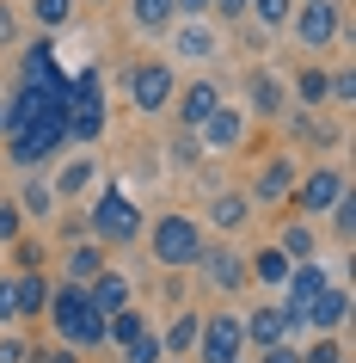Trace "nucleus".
Listing matches in <instances>:
<instances>
[{
  "mask_svg": "<svg viewBox=\"0 0 356 363\" xmlns=\"http://www.w3.org/2000/svg\"><path fill=\"white\" fill-rule=\"evenodd\" d=\"M344 363H350V357H344Z\"/></svg>",
  "mask_w": 356,
  "mask_h": 363,
  "instance_id": "obj_52",
  "label": "nucleus"
},
{
  "mask_svg": "<svg viewBox=\"0 0 356 363\" xmlns=\"http://www.w3.org/2000/svg\"><path fill=\"white\" fill-rule=\"evenodd\" d=\"M105 265H111V252L98 247V240H74V247L62 252V284H80V289H86Z\"/></svg>",
  "mask_w": 356,
  "mask_h": 363,
  "instance_id": "obj_20",
  "label": "nucleus"
},
{
  "mask_svg": "<svg viewBox=\"0 0 356 363\" xmlns=\"http://www.w3.org/2000/svg\"><path fill=\"white\" fill-rule=\"evenodd\" d=\"M50 191H56V203H80V197L98 191V160L93 154H68L56 167V179H50Z\"/></svg>",
  "mask_w": 356,
  "mask_h": 363,
  "instance_id": "obj_19",
  "label": "nucleus"
},
{
  "mask_svg": "<svg viewBox=\"0 0 356 363\" xmlns=\"http://www.w3.org/2000/svg\"><path fill=\"white\" fill-rule=\"evenodd\" d=\"M240 333H246V351H270V345H295L301 326L282 302H252V314H240Z\"/></svg>",
  "mask_w": 356,
  "mask_h": 363,
  "instance_id": "obj_9",
  "label": "nucleus"
},
{
  "mask_svg": "<svg viewBox=\"0 0 356 363\" xmlns=\"http://www.w3.org/2000/svg\"><path fill=\"white\" fill-rule=\"evenodd\" d=\"M43 320H50L56 345H68V351H105V314L86 302V289H80V284H62V277H56Z\"/></svg>",
  "mask_w": 356,
  "mask_h": 363,
  "instance_id": "obj_1",
  "label": "nucleus"
},
{
  "mask_svg": "<svg viewBox=\"0 0 356 363\" xmlns=\"http://www.w3.org/2000/svg\"><path fill=\"white\" fill-rule=\"evenodd\" d=\"M13 203H19L25 222H50V216H56V191H50V179H38V172L19 185V197H13Z\"/></svg>",
  "mask_w": 356,
  "mask_h": 363,
  "instance_id": "obj_29",
  "label": "nucleus"
},
{
  "mask_svg": "<svg viewBox=\"0 0 356 363\" xmlns=\"http://www.w3.org/2000/svg\"><path fill=\"white\" fill-rule=\"evenodd\" d=\"M38 363H80V351H68V345H50V351H38Z\"/></svg>",
  "mask_w": 356,
  "mask_h": 363,
  "instance_id": "obj_47",
  "label": "nucleus"
},
{
  "mask_svg": "<svg viewBox=\"0 0 356 363\" xmlns=\"http://www.w3.org/2000/svg\"><path fill=\"white\" fill-rule=\"evenodd\" d=\"M215 105H222V86H215L209 74L178 80V93H172V123H178L185 135H197V130L209 123V117H215Z\"/></svg>",
  "mask_w": 356,
  "mask_h": 363,
  "instance_id": "obj_10",
  "label": "nucleus"
},
{
  "mask_svg": "<svg viewBox=\"0 0 356 363\" xmlns=\"http://www.w3.org/2000/svg\"><path fill=\"white\" fill-rule=\"evenodd\" d=\"M74 6H80V0H31L25 13H31V25L50 38V31H68V25H74Z\"/></svg>",
  "mask_w": 356,
  "mask_h": 363,
  "instance_id": "obj_31",
  "label": "nucleus"
},
{
  "mask_svg": "<svg viewBox=\"0 0 356 363\" xmlns=\"http://www.w3.org/2000/svg\"><path fill=\"white\" fill-rule=\"evenodd\" d=\"M19 86H38V93H68V68L56 62V43H50V38L19 43Z\"/></svg>",
  "mask_w": 356,
  "mask_h": 363,
  "instance_id": "obj_11",
  "label": "nucleus"
},
{
  "mask_svg": "<svg viewBox=\"0 0 356 363\" xmlns=\"http://www.w3.org/2000/svg\"><path fill=\"white\" fill-rule=\"evenodd\" d=\"M62 234H74V240H86V210H80V216H62Z\"/></svg>",
  "mask_w": 356,
  "mask_h": 363,
  "instance_id": "obj_48",
  "label": "nucleus"
},
{
  "mask_svg": "<svg viewBox=\"0 0 356 363\" xmlns=\"http://www.w3.org/2000/svg\"><path fill=\"white\" fill-rule=\"evenodd\" d=\"M222 56V25L215 19H172L166 31V62H190V68H203V62Z\"/></svg>",
  "mask_w": 356,
  "mask_h": 363,
  "instance_id": "obj_8",
  "label": "nucleus"
},
{
  "mask_svg": "<svg viewBox=\"0 0 356 363\" xmlns=\"http://www.w3.org/2000/svg\"><path fill=\"white\" fill-rule=\"evenodd\" d=\"M252 363H301V345H270V351H258Z\"/></svg>",
  "mask_w": 356,
  "mask_h": 363,
  "instance_id": "obj_44",
  "label": "nucleus"
},
{
  "mask_svg": "<svg viewBox=\"0 0 356 363\" xmlns=\"http://www.w3.org/2000/svg\"><path fill=\"white\" fill-rule=\"evenodd\" d=\"M160 357H166V345H160V326H148L135 345H123V363H160Z\"/></svg>",
  "mask_w": 356,
  "mask_h": 363,
  "instance_id": "obj_34",
  "label": "nucleus"
},
{
  "mask_svg": "<svg viewBox=\"0 0 356 363\" xmlns=\"http://www.w3.org/2000/svg\"><path fill=\"white\" fill-rule=\"evenodd\" d=\"M86 302H93L98 314H117V308H130V302H135V284H130L117 265H105L93 284H86Z\"/></svg>",
  "mask_w": 356,
  "mask_h": 363,
  "instance_id": "obj_21",
  "label": "nucleus"
},
{
  "mask_svg": "<svg viewBox=\"0 0 356 363\" xmlns=\"http://www.w3.org/2000/svg\"><path fill=\"white\" fill-rule=\"evenodd\" d=\"M178 19H209V0H172Z\"/></svg>",
  "mask_w": 356,
  "mask_h": 363,
  "instance_id": "obj_45",
  "label": "nucleus"
},
{
  "mask_svg": "<svg viewBox=\"0 0 356 363\" xmlns=\"http://www.w3.org/2000/svg\"><path fill=\"white\" fill-rule=\"evenodd\" d=\"M289 259H282L277 247H258V252H246V284H258V289H277L282 296V284H289Z\"/></svg>",
  "mask_w": 356,
  "mask_h": 363,
  "instance_id": "obj_25",
  "label": "nucleus"
},
{
  "mask_svg": "<svg viewBox=\"0 0 356 363\" xmlns=\"http://www.w3.org/2000/svg\"><path fill=\"white\" fill-rule=\"evenodd\" d=\"M13 43H19V6L0 0V50H13Z\"/></svg>",
  "mask_w": 356,
  "mask_h": 363,
  "instance_id": "obj_40",
  "label": "nucleus"
},
{
  "mask_svg": "<svg viewBox=\"0 0 356 363\" xmlns=\"http://www.w3.org/2000/svg\"><path fill=\"white\" fill-rule=\"evenodd\" d=\"M240 363H252V357H240Z\"/></svg>",
  "mask_w": 356,
  "mask_h": 363,
  "instance_id": "obj_51",
  "label": "nucleus"
},
{
  "mask_svg": "<svg viewBox=\"0 0 356 363\" xmlns=\"http://www.w3.org/2000/svg\"><path fill=\"white\" fill-rule=\"evenodd\" d=\"M31 351H38V345L25 339L19 326H6V333H0V363H25V357H31Z\"/></svg>",
  "mask_w": 356,
  "mask_h": 363,
  "instance_id": "obj_37",
  "label": "nucleus"
},
{
  "mask_svg": "<svg viewBox=\"0 0 356 363\" xmlns=\"http://www.w3.org/2000/svg\"><path fill=\"white\" fill-rule=\"evenodd\" d=\"M326 284H332V277H326V265H319V259L295 265V271H289V284H282V308H289V314H301V308L314 302V296H319Z\"/></svg>",
  "mask_w": 356,
  "mask_h": 363,
  "instance_id": "obj_23",
  "label": "nucleus"
},
{
  "mask_svg": "<svg viewBox=\"0 0 356 363\" xmlns=\"http://www.w3.org/2000/svg\"><path fill=\"white\" fill-rule=\"evenodd\" d=\"M295 179H301L295 154H270V160L258 167V179H252V191H246V197H252V210H258V203H264V210H270V203H289Z\"/></svg>",
  "mask_w": 356,
  "mask_h": 363,
  "instance_id": "obj_16",
  "label": "nucleus"
},
{
  "mask_svg": "<svg viewBox=\"0 0 356 363\" xmlns=\"http://www.w3.org/2000/svg\"><path fill=\"white\" fill-rule=\"evenodd\" d=\"M50 289H56V277H43V271H19V277H13L19 320H43V308H50Z\"/></svg>",
  "mask_w": 356,
  "mask_h": 363,
  "instance_id": "obj_24",
  "label": "nucleus"
},
{
  "mask_svg": "<svg viewBox=\"0 0 356 363\" xmlns=\"http://www.w3.org/2000/svg\"><path fill=\"white\" fill-rule=\"evenodd\" d=\"M350 191V179H344V167H332V160H319L314 172H301L295 179V191H289V203H295L301 222H319V216L332 210L338 197Z\"/></svg>",
  "mask_w": 356,
  "mask_h": 363,
  "instance_id": "obj_7",
  "label": "nucleus"
},
{
  "mask_svg": "<svg viewBox=\"0 0 356 363\" xmlns=\"http://www.w3.org/2000/svg\"><path fill=\"white\" fill-rule=\"evenodd\" d=\"M289 13H295V0H252V6H246V19L264 25V38H270V31H282V25H289Z\"/></svg>",
  "mask_w": 356,
  "mask_h": 363,
  "instance_id": "obj_32",
  "label": "nucleus"
},
{
  "mask_svg": "<svg viewBox=\"0 0 356 363\" xmlns=\"http://www.w3.org/2000/svg\"><path fill=\"white\" fill-rule=\"evenodd\" d=\"M19 326V302H13V277H0V333Z\"/></svg>",
  "mask_w": 356,
  "mask_h": 363,
  "instance_id": "obj_42",
  "label": "nucleus"
},
{
  "mask_svg": "<svg viewBox=\"0 0 356 363\" xmlns=\"http://www.w3.org/2000/svg\"><path fill=\"white\" fill-rule=\"evenodd\" d=\"M326 222H332V234H338V240H350V228H356V197L344 191V197L332 203V210H326Z\"/></svg>",
  "mask_w": 356,
  "mask_h": 363,
  "instance_id": "obj_36",
  "label": "nucleus"
},
{
  "mask_svg": "<svg viewBox=\"0 0 356 363\" xmlns=\"http://www.w3.org/2000/svg\"><path fill=\"white\" fill-rule=\"evenodd\" d=\"M19 130V111H13V93H0V135Z\"/></svg>",
  "mask_w": 356,
  "mask_h": 363,
  "instance_id": "obj_46",
  "label": "nucleus"
},
{
  "mask_svg": "<svg viewBox=\"0 0 356 363\" xmlns=\"http://www.w3.org/2000/svg\"><path fill=\"white\" fill-rule=\"evenodd\" d=\"M160 363H190V357H160Z\"/></svg>",
  "mask_w": 356,
  "mask_h": 363,
  "instance_id": "obj_49",
  "label": "nucleus"
},
{
  "mask_svg": "<svg viewBox=\"0 0 356 363\" xmlns=\"http://www.w3.org/2000/svg\"><path fill=\"white\" fill-rule=\"evenodd\" d=\"M246 117H264V123H282L289 117V80L277 74V68H252L246 74Z\"/></svg>",
  "mask_w": 356,
  "mask_h": 363,
  "instance_id": "obj_13",
  "label": "nucleus"
},
{
  "mask_svg": "<svg viewBox=\"0 0 356 363\" xmlns=\"http://www.w3.org/2000/svg\"><path fill=\"white\" fill-rule=\"evenodd\" d=\"M19 271H43V247L38 240H13V277Z\"/></svg>",
  "mask_w": 356,
  "mask_h": 363,
  "instance_id": "obj_39",
  "label": "nucleus"
},
{
  "mask_svg": "<svg viewBox=\"0 0 356 363\" xmlns=\"http://www.w3.org/2000/svg\"><path fill=\"white\" fill-rule=\"evenodd\" d=\"M142 228H148V216H142V203H135L123 185H98L93 203H86V240H98L105 252H123L142 240Z\"/></svg>",
  "mask_w": 356,
  "mask_h": 363,
  "instance_id": "obj_2",
  "label": "nucleus"
},
{
  "mask_svg": "<svg viewBox=\"0 0 356 363\" xmlns=\"http://www.w3.org/2000/svg\"><path fill=\"white\" fill-rule=\"evenodd\" d=\"M209 228H215V234L252 228V197H246V191H215V197H209Z\"/></svg>",
  "mask_w": 356,
  "mask_h": 363,
  "instance_id": "obj_22",
  "label": "nucleus"
},
{
  "mask_svg": "<svg viewBox=\"0 0 356 363\" xmlns=\"http://www.w3.org/2000/svg\"><path fill=\"white\" fill-rule=\"evenodd\" d=\"M197 277H203L209 289H222V296H240L246 289V252L222 247V240H203V252H197Z\"/></svg>",
  "mask_w": 356,
  "mask_h": 363,
  "instance_id": "obj_12",
  "label": "nucleus"
},
{
  "mask_svg": "<svg viewBox=\"0 0 356 363\" xmlns=\"http://www.w3.org/2000/svg\"><path fill=\"white\" fill-rule=\"evenodd\" d=\"M148 326H154V320L130 302V308H117V314H105V345H111V351H123V345H135Z\"/></svg>",
  "mask_w": 356,
  "mask_h": 363,
  "instance_id": "obj_28",
  "label": "nucleus"
},
{
  "mask_svg": "<svg viewBox=\"0 0 356 363\" xmlns=\"http://www.w3.org/2000/svg\"><path fill=\"white\" fill-rule=\"evenodd\" d=\"M56 148H62V123H19V130L6 135V160L25 167V172H38Z\"/></svg>",
  "mask_w": 356,
  "mask_h": 363,
  "instance_id": "obj_14",
  "label": "nucleus"
},
{
  "mask_svg": "<svg viewBox=\"0 0 356 363\" xmlns=\"http://www.w3.org/2000/svg\"><path fill=\"white\" fill-rule=\"evenodd\" d=\"M270 247L282 252V259H289V265H307V259H319V234H314V222H282V234L277 240H270Z\"/></svg>",
  "mask_w": 356,
  "mask_h": 363,
  "instance_id": "obj_26",
  "label": "nucleus"
},
{
  "mask_svg": "<svg viewBox=\"0 0 356 363\" xmlns=\"http://www.w3.org/2000/svg\"><path fill=\"white\" fill-rule=\"evenodd\" d=\"M350 351H344V339L338 333H314V345L301 351V363H344Z\"/></svg>",
  "mask_w": 356,
  "mask_h": 363,
  "instance_id": "obj_33",
  "label": "nucleus"
},
{
  "mask_svg": "<svg viewBox=\"0 0 356 363\" xmlns=\"http://www.w3.org/2000/svg\"><path fill=\"white\" fill-rule=\"evenodd\" d=\"M172 19H178L172 0H130V25H135V31H148V38H166Z\"/></svg>",
  "mask_w": 356,
  "mask_h": 363,
  "instance_id": "obj_30",
  "label": "nucleus"
},
{
  "mask_svg": "<svg viewBox=\"0 0 356 363\" xmlns=\"http://www.w3.org/2000/svg\"><path fill=\"white\" fill-rule=\"evenodd\" d=\"M344 320H350V289H344V284H326V289L314 296V302H307V308L295 314V326H301V333H338Z\"/></svg>",
  "mask_w": 356,
  "mask_h": 363,
  "instance_id": "obj_17",
  "label": "nucleus"
},
{
  "mask_svg": "<svg viewBox=\"0 0 356 363\" xmlns=\"http://www.w3.org/2000/svg\"><path fill=\"white\" fill-rule=\"evenodd\" d=\"M289 80V105H301L307 117H319L326 105H332V68H319V62H301L295 74H282Z\"/></svg>",
  "mask_w": 356,
  "mask_h": 363,
  "instance_id": "obj_18",
  "label": "nucleus"
},
{
  "mask_svg": "<svg viewBox=\"0 0 356 363\" xmlns=\"http://www.w3.org/2000/svg\"><path fill=\"white\" fill-rule=\"evenodd\" d=\"M246 6H252V0H209V19L222 25V19H246Z\"/></svg>",
  "mask_w": 356,
  "mask_h": 363,
  "instance_id": "obj_43",
  "label": "nucleus"
},
{
  "mask_svg": "<svg viewBox=\"0 0 356 363\" xmlns=\"http://www.w3.org/2000/svg\"><path fill=\"white\" fill-rule=\"evenodd\" d=\"M295 6H307V0H295Z\"/></svg>",
  "mask_w": 356,
  "mask_h": 363,
  "instance_id": "obj_50",
  "label": "nucleus"
},
{
  "mask_svg": "<svg viewBox=\"0 0 356 363\" xmlns=\"http://www.w3.org/2000/svg\"><path fill=\"white\" fill-rule=\"evenodd\" d=\"M19 228H25L19 203H0V247H13V240H19Z\"/></svg>",
  "mask_w": 356,
  "mask_h": 363,
  "instance_id": "obj_41",
  "label": "nucleus"
},
{
  "mask_svg": "<svg viewBox=\"0 0 356 363\" xmlns=\"http://www.w3.org/2000/svg\"><path fill=\"white\" fill-rule=\"evenodd\" d=\"M240 357H252V351H246V333H240V314H234V308H215V314H203L190 363H240Z\"/></svg>",
  "mask_w": 356,
  "mask_h": 363,
  "instance_id": "obj_6",
  "label": "nucleus"
},
{
  "mask_svg": "<svg viewBox=\"0 0 356 363\" xmlns=\"http://www.w3.org/2000/svg\"><path fill=\"white\" fill-rule=\"evenodd\" d=\"M282 31H289L307 56H326V50L344 38V6H338V0H307V6H295V13H289V25H282Z\"/></svg>",
  "mask_w": 356,
  "mask_h": 363,
  "instance_id": "obj_5",
  "label": "nucleus"
},
{
  "mask_svg": "<svg viewBox=\"0 0 356 363\" xmlns=\"http://www.w3.org/2000/svg\"><path fill=\"white\" fill-rule=\"evenodd\" d=\"M246 135H252V117L240 111V105H215V117H209L203 130H197V142H203V154H240Z\"/></svg>",
  "mask_w": 356,
  "mask_h": 363,
  "instance_id": "obj_15",
  "label": "nucleus"
},
{
  "mask_svg": "<svg viewBox=\"0 0 356 363\" xmlns=\"http://www.w3.org/2000/svg\"><path fill=\"white\" fill-rule=\"evenodd\" d=\"M332 105H338V111H350V105H356V74H350V62H344V68H332Z\"/></svg>",
  "mask_w": 356,
  "mask_h": 363,
  "instance_id": "obj_38",
  "label": "nucleus"
},
{
  "mask_svg": "<svg viewBox=\"0 0 356 363\" xmlns=\"http://www.w3.org/2000/svg\"><path fill=\"white\" fill-rule=\"evenodd\" d=\"M142 240H148V252H154V265H160V271H190L209 234H203V222H197V216L166 210V216H154L148 228H142Z\"/></svg>",
  "mask_w": 356,
  "mask_h": 363,
  "instance_id": "obj_3",
  "label": "nucleus"
},
{
  "mask_svg": "<svg viewBox=\"0 0 356 363\" xmlns=\"http://www.w3.org/2000/svg\"><path fill=\"white\" fill-rule=\"evenodd\" d=\"M123 93H130L135 117H160L172 111V93H178V68H172L166 56H142L123 68Z\"/></svg>",
  "mask_w": 356,
  "mask_h": 363,
  "instance_id": "obj_4",
  "label": "nucleus"
},
{
  "mask_svg": "<svg viewBox=\"0 0 356 363\" xmlns=\"http://www.w3.org/2000/svg\"><path fill=\"white\" fill-rule=\"evenodd\" d=\"M197 326H203V314H197V308L172 314V320L160 326V345H166V357H190V351H197Z\"/></svg>",
  "mask_w": 356,
  "mask_h": 363,
  "instance_id": "obj_27",
  "label": "nucleus"
},
{
  "mask_svg": "<svg viewBox=\"0 0 356 363\" xmlns=\"http://www.w3.org/2000/svg\"><path fill=\"white\" fill-rule=\"evenodd\" d=\"M172 167H178V172H190V167H197V160H203V142H197V135H185V130H178V135H172Z\"/></svg>",
  "mask_w": 356,
  "mask_h": 363,
  "instance_id": "obj_35",
  "label": "nucleus"
}]
</instances>
